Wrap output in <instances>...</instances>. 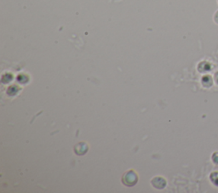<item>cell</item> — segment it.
I'll return each instance as SVG.
<instances>
[{"mask_svg":"<svg viewBox=\"0 0 218 193\" xmlns=\"http://www.w3.org/2000/svg\"><path fill=\"white\" fill-rule=\"evenodd\" d=\"M138 177L137 174L133 171V170H130L127 171L125 174L123 175V178H122V181L123 183L127 185V186H133L135 185L137 183Z\"/></svg>","mask_w":218,"mask_h":193,"instance_id":"1","label":"cell"},{"mask_svg":"<svg viewBox=\"0 0 218 193\" xmlns=\"http://www.w3.org/2000/svg\"><path fill=\"white\" fill-rule=\"evenodd\" d=\"M88 150H89V146L85 142L78 143L75 146V147H74V151L76 152L77 155L79 156L85 155L86 152L88 151Z\"/></svg>","mask_w":218,"mask_h":193,"instance_id":"2","label":"cell"},{"mask_svg":"<svg viewBox=\"0 0 218 193\" xmlns=\"http://www.w3.org/2000/svg\"><path fill=\"white\" fill-rule=\"evenodd\" d=\"M152 185L157 189H163L165 187L166 180L161 177H155L152 179Z\"/></svg>","mask_w":218,"mask_h":193,"instance_id":"3","label":"cell"},{"mask_svg":"<svg viewBox=\"0 0 218 193\" xmlns=\"http://www.w3.org/2000/svg\"><path fill=\"white\" fill-rule=\"evenodd\" d=\"M210 180L212 181V183L218 186V173L217 172H214V173H211L210 174Z\"/></svg>","mask_w":218,"mask_h":193,"instance_id":"4","label":"cell"},{"mask_svg":"<svg viewBox=\"0 0 218 193\" xmlns=\"http://www.w3.org/2000/svg\"><path fill=\"white\" fill-rule=\"evenodd\" d=\"M205 83H208L209 87H210L212 85V78H211L210 76H204V78H203V79H202L203 85L205 84Z\"/></svg>","mask_w":218,"mask_h":193,"instance_id":"5","label":"cell"},{"mask_svg":"<svg viewBox=\"0 0 218 193\" xmlns=\"http://www.w3.org/2000/svg\"><path fill=\"white\" fill-rule=\"evenodd\" d=\"M212 161L216 164H218V152H215L212 155Z\"/></svg>","mask_w":218,"mask_h":193,"instance_id":"6","label":"cell"},{"mask_svg":"<svg viewBox=\"0 0 218 193\" xmlns=\"http://www.w3.org/2000/svg\"><path fill=\"white\" fill-rule=\"evenodd\" d=\"M214 19H215V21L216 22V23H218V11L216 13V14H215V16H214Z\"/></svg>","mask_w":218,"mask_h":193,"instance_id":"7","label":"cell"},{"mask_svg":"<svg viewBox=\"0 0 218 193\" xmlns=\"http://www.w3.org/2000/svg\"><path fill=\"white\" fill-rule=\"evenodd\" d=\"M215 80L216 82V84H218V72H216V74L215 76Z\"/></svg>","mask_w":218,"mask_h":193,"instance_id":"8","label":"cell"}]
</instances>
